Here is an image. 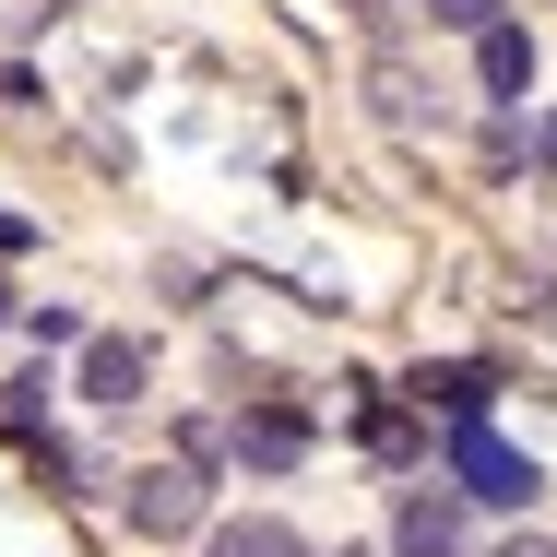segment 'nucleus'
Returning a JSON list of instances; mask_svg holds the SVG:
<instances>
[{"label": "nucleus", "instance_id": "nucleus-12", "mask_svg": "<svg viewBox=\"0 0 557 557\" xmlns=\"http://www.w3.org/2000/svg\"><path fill=\"white\" fill-rule=\"evenodd\" d=\"M0 321H12V285H0Z\"/></svg>", "mask_w": 557, "mask_h": 557}, {"label": "nucleus", "instance_id": "nucleus-6", "mask_svg": "<svg viewBox=\"0 0 557 557\" xmlns=\"http://www.w3.org/2000/svg\"><path fill=\"white\" fill-rule=\"evenodd\" d=\"M498 368H416V404H450V416H486Z\"/></svg>", "mask_w": 557, "mask_h": 557}, {"label": "nucleus", "instance_id": "nucleus-8", "mask_svg": "<svg viewBox=\"0 0 557 557\" xmlns=\"http://www.w3.org/2000/svg\"><path fill=\"white\" fill-rule=\"evenodd\" d=\"M368 96H380V119H404V131L428 119V84H416L404 60H368Z\"/></svg>", "mask_w": 557, "mask_h": 557}, {"label": "nucleus", "instance_id": "nucleus-11", "mask_svg": "<svg viewBox=\"0 0 557 557\" xmlns=\"http://www.w3.org/2000/svg\"><path fill=\"white\" fill-rule=\"evenodd\" d=\"M498 557H557V546H546V534H522V546H498Z\"/></svg>", "mask_w": 557, "mask_h": 557}, {"label": "nucleus", "instance_id": "nucleus-5", "mask_svg": "<svg viewBox=\"0 0 557 557\" xmlns=\"http://www.w3.org/2000/svg\"><path fill=\"white\" fill-rule=\"evenodd\" d=\"M84 404H143V344H84Z\"/></svg>", "mask_w": 557, "mask_h": 557}, {"label": "nucleus", "instance_id": "nucleus-2", "mask_svg": "<svg viewBox=\"0 0 557 557\" xmlns=\"http://www.w3.org/2000/svg\"><path fill=\"white\" fill-rule=\"evenodd\" d=\"M190 522H202V474H190V462H143V474H131V534L166 546V534H190Z\"/></svg>", "mask_w": 557, "mask_h": 557}, {"label": "nucleus", "instance_id": "nucleus-3", "mask_svg": "<svg viewBox=\"0 0 557 557\" xmlns=\"http://www.w3.org/2000/svg\"><path fill=\"white\" fill-rule=\"evenodd\" d=\"M474 84H486L498 108L534 96V36H522V24H486V36H474Z\"/></svg>", "mask_w": 557, "mask_h": 557}, {"label": "nucleus", "instance_id": "nucleus-7", "mask_svg": "<svg viewBox=\"0 0 557 557\" xmlns=\"http://www.w3.org/2000/svg\"><path fill=\"white\" fill-rule=\"evenodd\" d=\"M237 450H249L261 474H285V462L309 450V428H297V416H249V428H237Z\"/></svg>", "mask_w": 557, "mask_h": 557}, {"label": "nucleus", "instance_id": "nucleus-1", "mask_svg": "<svg viewBox=\"0 0 557 557\" xmlns=\"http://www.w3.org/2000/svg\"><path fill=\"white\" fill-rule=\"evenodd\" d=\"M450 474H462V498H486V510H522V498L546 486V474H534V450H510L486 416H462V428H450Z\"/></svg>", "mask_w": 557, "mask_h": 557}, {"label": "nucleus", "instance_id": "nucleus-13", "mask_svg": "<svg viewBox=\"0 0 557 557\" xmlns=\"http://www.w3.org/2000/svg\"><path fill=\"white\" fill-rule=\"evenodd\" d=\"M344 557H368V546H344Z\"/></svg>", "mask_w": 557, "mask_h": 557}, {"label": "nucleus", "instance_id": "nucleus-4", "mask_svg": "<svg viewBox=\"0 0 557 557\" xmlns=\"http://www.w3.org/2000/svg\"><path fill=\"white\" fill-rule=\"evenodd\" d=\"M392 557H462V510H450V498H404Z\"/></svg>", "mask_w": 557, "mask_h": 557}, {"label": "nucleus", "instance_id": "nucleus-10", "mask_svg": "<svg viewBox=\"0 0 557 557\" xmlns=\"http://www.w3.org/2000/svg\"><path fill=\"white\" fill-rule=\"evenodd\" d=\"M450 36H486V24H510V0H428Z\"/></svg>", "mask_w": 557, "mask_h": 557}, {"label": "nucleus", "instance_id": "nucleus-9", "mask_svg": "<svg viewBox=\"0 0 557 557\" xmlns=\"http://www.w3.org/2000/svg\"><path fill=\"white\" fill-rule=\"evenodd\" d=\"M214 557H309V546H297L273 510H261V522H225V534H214Z\"/></svg>", "mask_w": 557, "mask_h": 557}]
</instances>
